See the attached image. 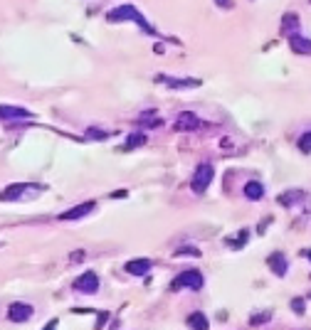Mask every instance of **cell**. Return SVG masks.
Returning a JSON list of instances; mask_svg holds the SVG:
<instances>
[{
  "label": "cell",
  "instance_id": "6da1fadb",
  "mask_svg": "<svg viewBox=\"0 0 311 330\" xmlns=\"http://www.w3.org/2000/svg\"><path fill=\"white\" fill-rule=\"evenodd\" d=\"M106 20L109 23H119V20H131V23H136V25H141V30L143 32H149V35H158L156 32V27L138 12V8H134V5H119V8H114L109 15H106Z\"/></svg>",
  "mask_w": 311,
  "mask_h": 330
},
{
  "label": "cell",
  "instance_id": "7a4b0ae2",
  "mask_svg": "<svg viewBox=\"0 0 311 330\" xmlns=\"http://www.w3.org/2000/svg\"><path fill=\"white\" fill-rule=\"evenodd\" d=\"M203 283H205L203 274H200L198 269H190V271H186V274H180V276H175L173 283H171V291H180V288H186V286L193 288V291H200Z\"/></svg>",
  "mask_w": 311,
  "mask_h": 330
},
{
  "label": "cell",
  "instance_id": "3957f363",
  "mask_svg": "<svg viewBox=\"0 0 311 330\" xmlns=\"http://www.w3.org/2000/svg\"><path fill=\"white\" fill-rule=\"evenodd\" d=\"M45 190V185H25V183H15V185H8V190H3V200L8 202H15V200H23L27 195H38Z\"/></svg>",
  "mask_w": 311,
  "mask_h": 330
},
{
  "label": "cell",
  "instance_id": "277c9868",
  "mask_svg": "<svg viewBox=\"0 0 311 330\" xmlns=\"http://www.w3.org/2000/svg\"><path fill=\"white\" fill-rule=\"evenodd\" d=\"M212 175H215V168H212L210 163H203L198 170H195L193 180H190V187H193V192L203 195V192L208 190V185L212 183Z\"/></svg>",
  "mask_w": 311,
  "mask_h": 330
},
{
  "label": "cell",
  "instance_id": "5b68a950",
  "mask_svg": "<svg viewBox=\"0 0 311 330\" xmlns=\"http://www.w3.org/2000/svg\"><path fill=\"white\" fill-rule=\"evenodd\" d=\"M75 288L79 294H97V291H99V279H97V274H94V271L82 274L75 281Z\"/></svg>",
  "mask_w": 311,
  "mask_h": 330
},
{
  "label": "cell",
  "instance_id": "8992f818",
  "mask_svg": "<svg viewBox=\"0 0 311 330\" xmlns=\"http://www.w3.org/2000/svg\"><path fill=\"white\" fill-rule=\"evenodd\" d=\"M156 82L171 86V89H195V86H200V79H175V76H168V74H158Z\"/></svg>",
  "mask_w": 311,
  "mask_h": 330
},
{
  "label": "cell",
  "instance_id": "52a82bcc",
  "mask_svg": "<svg viewBox=\"0 0 311 330\" xmlns=\"http://www.w3.org/2000/svg\"><path fill=\"white\" fill-rule=\"evenodd\" d=\"M92 209H94V202L89 200V202H82V205H77V207H72V209H67V212H62V215H60V220H62V222L82 220V217H87Z\"/></svg>",
  "mask_w": 311,
  "mask_h": 330
},
{
  "label": "cell",
  "instance_id": "ba28073f",
  "mask_svg": "<svg viewBox=\"0 0 311 330\" xmlns=\"http://www.w3.org/2000/svg\"><path fill=\"white\" fill-rule=\"evenodd\" d=\"M30 316H32V306H27V303H13V306L8 308L10 323H27Z\"/></svg>",
  "mask_w": 311,
  "mask_h": 330
},
{
  "label": "cell",
  "instance_id": "9c48e42d",
  "mask_svg": "<svg viewBox=\"0 0 311 330\" xmlns=\"http://www.w3.org/2000/svg\"><path fill=\"white\" fill-rule=\"evenodd\" d=\"M200 126V119L195 116V113H190V111H186V113H180L178 119H175V128L178 131H198Z\"/></svg>",
  "mask_w": 311,
  "mask_h": 330
},
{
  "label": "cell",
  "instance_id": "30bf717a",
  "mask_svg": "<svg viewBox=\"0 0 311 330\" xmlns=\"http://www.w3.org/2000/svg\"><path fill=\"white\" fill-rule=\"evenodd\" d=\"M306 200V192L304 190H286L282 195L277 197V202L282 205V207H294L297 202H304Z\"/></svg>",
  "mask_w": 311,
  "mask_h": 330
},
{
  "label": "cell",
  "instance_id": "8fae6325",
  "mask_svg": "<svg viewBox=\"0 0 311 330\" xmlns=\"http://www.w3.org/2000/svg\"><path fill=\"white\" fill-rule=\"evenodd\" d=\"M267 264H269L272 274H277V276H284L286 271H289V266H286V257L282 254V251H274V254H269V257H267Z\"/></svg>",
  "mask_w": 311,
  "mask_h": 330
},
{
  "label": "cell",
  "instance_id": "7c38bea8",
  "mask_svg": "<svg viewBox=\"0 0 311 330\" xmlns=\"http://www.w3.org/2000/svg\"><path fill=\"white\" fill-rule=\"evenodd\" d=\"M32 113L23 106H8V104H0V119H30Z\"/></svg>",
  "mask_w": 311,
  "mask_h": 330
},
{
  "label": "cell",
  "instance_id": "4fadbf2b",
  "mask_svg": "<svg viewBox=\"0 0 311 330\" xmlns=\"http://www.w3.org/2000/svg\"><path fill=\"white\" fill-rule=\"evenodd\" d=\"M126 271H129L131 276H143V274L151 271V261L149 259H131V261L126 264Z\"/></svg>",
  "mask_w": 311,
  "mask_h": 330
},
{
  "label": "cell",
  "instance_id": "5bb4252c",
  "mask_svg": "<svg viewBox=\"0 0 311 330\" xmlns=\"http://www.w3.org/2000/svg\"><path fill=\"white\" fill-rule=\"evenodd\" d=\"M282 35L291 37V35H299V17L294 12H286L282 17Z\"/></svg>",
  "mask_w": 311,
  "mask_h": 330
},
{
  "label": "cell",
  "instance_id": "9a60e30c",
  "mask_svg": "<svg viewBox=\"0 0 311 330\" xmlns=\"http://www.w3.org/2000/svg\"><path fill=\"white\" fill-rule=\"evenodd\" d=\"M289 47L294 49L297 54H311V40L301 35H291L289 37Z\"/></svg>",
  "mask_w": 311,
  "mask_h": 330
},
{
  "label": "cell",
  "instance_id": "2e32d148",
  "mask_svg": "<svg viewBox=\"0 0 311 330\" xmlns=\"http://www.w3.org/2000/svg\"><path fill=\"white\" fill-rule=\"evenodd\" d=\"M188 325H190L193 330H210V320L205 318V313L195 310V313L188 316Z\"/></svg>",
  "mask_w": 311,
  "mask_h": 330
},
{
  "label": "cell",
  "instance_id": "e0dca14e",
  "mask_svg": "<svg viewBox=\"0 0 311 330\" xmlns=\"http://www.w3.org/2000/svg\"><path fill=\"white\" fill-rule=\"evenodd\" d=\"M245 197H247V200H260V197H264V185L257 183V180L247 183L245 185Z\"/></svg>",
  "mask_w": 311,
  "mask_h": 330
},
{
  "label": "cell",
  "instance_id": "ac0fdd59",
  "mask_svg": "<svg viewBox=\"0 0 311 330\" xmlns=\"http://www.w3.org/2000/svg\"><path fill=\"white\" fill-rule=\"evenodd\" d=\"M138 146H146V135L143 133H131L129 138H126L124 150H134V148H138Z\"/></svg>",
  "mask_w": 311,
  "mask_h": 330
},
{
  "label": "cell",
  "instance_id": "d6986e66",
  "mask_svg": "<svg viewBox=\"0 0 311 330\" xmlns=\"http://www.w3.org/2000/svg\"><path fill=\"white\" fill-rule=\"evenodd\" d=\"M247 239H249V232H247V229H240V232H237V237L227 239V244L232 246V249H242V246L247 244Z\"/></svg>",
  "mask_w": 311,
  "mask_h": 330
},
{
  "label": "cell",
  "instance_id": "ffe728a7",
  "mask_svg": "<svg viewBox=\"0 0 311 330\" xmlns=\"http://www.w3.org/2000/svg\"><path fill=\"white\" fill-rule=\"evenodd\" d=\"M299 150H301V153H311V131L299 138Z\"/></svg>",
  "mask_w": 311,
  "mask_h": 330
},
{
  "label": "cell",
  "instance_id": "44dd1931",
  "mask_svg": "<svg viewBox=\"0 0 311 330\" xmlns=\"http://www.w3.org/2000/svg\"><path fill=\"white\" fill-rule=\"evenodd\" d=\"M269 318H272V313H269V310H264V313H254V316L249 318V323H252V325H262V323H267Z\"/></svg>",
  "mask_w": 311,
  "mask_h": 330
},
{
  "label": "cell",
  "instance_id": "7402d4cb",
  "mask_svg": "<svg viewBox=\"0 0 311 330\" xmlns=\"http://www.w3.org/2000/svg\"><path fill=\"white\" fill-rule=\"evenodd\" d=\"M200 257L198 249H193V246H180V249H175V257Z\"/></svg>",
  "mask_w": 311,
  "mask_h": 330
},
{
  "label": "cell",
  "instance_id": "603a6c76",
  "mask_svg": "<svg viewBox=\"0 0 311 330\" xmlns=\"http://www.w3.org/2000/svg\"><path fill=\"white\" fill-rule=\"evenodd\" d=\"M87 135H89V138H109V131H101V128H89Z\"/></svg>",
  "mask_w": 311,
  "mask_h": 330
},
{
  "label": "cell",
  "instance_id": "cb8c5ba5",
  "mask_svg": "<svg viewBox=\"0 0 311 330\" xmlns=\"http://www.w3.org/2000/svg\"><path fill=\"white\" fill-rule=\"evenodd\" d=\"M291 310L301 316V313H304V301H301V298H294V301H291Z\"/></svg>",
  "mask_w": 311,
  "mask_h": 330
},
{
  "label": "cell",
  "instance_id": "d4e9b609",
  "mask_svg": "<svg viewBox=\"0 0 311 330\" xmlns=\"http://www.w3.org/2000/svg\"><path fill=\"white\" fill-rule=\"evenodd\" d=\"M215 5H217V8H225V10H230V8H232V0H215Z\"/></svg>",
  "mask_w": 311,
  "mask_h": 330
},
{
  "label": "cell",
  "instance_id": "484cf974",
  "mask_svg": "<svg viewBox=\"0 0 311 330\" xmlns=\"http://www.w3.org/2000/svg\"><path fill=\"white\" fill-rule=\"evenodd\" d=\"M109 318V316H106V313H99V323H97V330H101L104 328V320Z\"/></svg>",
  "mask_w": 311,
  "mask_h": 330
},
{
  "label": "cell",
  "instance_id": "4316f807",
  "mask_svg": "<svg viewBox=\"0 0 311 330\" xmlns=\"http://www.w3.org/2000/svg\"><path fill=\"white\" fill-rule=\"evenodd\" d=\"M54 328H57V320H50V323H47L42 330H54Z\"/></svg>",
  "mask_w": 311,
  "mask_h": 330
},
{
  "label": "cell",
  "instance_id": "83f0119b",
  "mask_svg": "<svg viewBox=\"0 0 311 330\" xmlns=\"http://www.w3.org/2000/svg\"><path fill=\"white\" fill-rule=\"evenodd\" d=\"M309 259H311V251H309Z\"/></svg>",
  "mask_w": 311,
  "mask_h": 330
}]
</instances>
